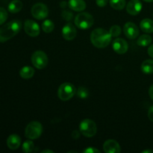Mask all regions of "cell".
<instances>
[{
	"mask_svg": "<svg viewBox=\"0 0 153 153\" xmlns=\"http://www.w3.org/2000/svg\"><path fill=\"white\" fill-rule=\"evenodd\" d=\"M68 5L74 11H83L86 8V3L84 0H69Z\"/></svg>",
	"mask_w": 153,
	"mask_h": 153,
	"instance_id": "2e32d148",
	"label": "cell"
},
{
	"mask_svg": "<svg viewBox=\"0 0 153 153\" xmlns=\"http://www.w3.org/2000/svg\"><path fill=\"white\" fill-rule=\"evenodd\" d=\"M84 153H100V150L94 147H88L83 151Z\"/></svg>",
	"mask_w": 153,
	"mask_h": 153,
	"instance_id": "f1b7e54d",
	"label": "cell"
},
{
	"mask_svg": "<svg viewBox=\"0 0 153 153\" xmlns=\"http://www.w3.org/2000/svg\"><path fill=\"white\" fill-rule=\"evenodd\" d=\"M75 25L80 29H88L91 28L94 22V19L92 15L86 12L79 13L75 18Z\"/></svg>",
	"mask_w": 153,
	"mask_h": 153,
	"instance_id": "3957f363",
	"label": "cell"
},
{
	"mask_svg": "<svg viewBox=\"0 0 153 153\" xmlns=\"http://www.w3.org/2000/svg\"><path fill=\"white\" fill-rule=\"evenodd\" d=\"M46 152H49V153H53L54 152L52 150H49V149H45V150L42 151V153H46Z\"/></svg>",
	"mask_w": 153,
	"mask_h": 153,
	"instance_id": "836d02e7",
	"label": "cell"
},
{
	"mask_svg": "<svg viewBox=\"0 0 153 153\" xmlns=\"http://www.w3.org/2000/svg\"><path fill=\"white\" fill-rule=\"evenodd\" d=\"M77 34V31L74 25L70 22L66 24L62 28V35L65 40H73L75 39Z\"/></svg>",
	"mask_w": 153,
	"mask_h": 153,
	"instance_id": "7c38bea8",
	"label": "cell"
},
{
	"mask_svg": "<svg viewBox=\"0 0 153 153\" xmlns=\"http://www.w3.org/2000/svg\"><path fill=\"white\" fill-rule=\"evenodd\" d=\"M22 7H23V4H22V1L19 0H13L9 3L7 7H8L9 12L12 13H16L20 11Z\"/></svg>",
	"mask_w": 153,
	"mask_h": 153,
	"instance_id": "ac0fdd59",
	"label": "cell"
},
{
	"mask_svg": "<svg viewBox=\"0 0 153 153\" xmlns=\"http://www.w3.org/2000/svg\"><path fill=\"white\" fill-rule=\"evenodd\" d=\"M126 4V0H110L111 7L114 10H123L125 7Z\"/></svg>",
	"mask_w": 153,
	"mask_h": 153,
	"instance_id": "603a6c76",
	"label": "cell"
},
{
	"mask_svg": "<svg viewBox=\"0 0 153 153\" xmlns=\"http://www.w3.org/2000/svg\"><path fill=\"white\" fill-rule=\"evenodd\" d=\"M109 33L111 34V37H118L120 34H121V28L119 25H113L110 28V30H109Z\"/></svg>",
	"mask_w": 153,
	"mask_h": 153,
	"instance_id": "484cf974",
	"label": "cell"
},
{
	"mask_svg": "<svg viewBox=\"0 0 153 153\" xmlns=\"http://www.w3.org/2000/svg\"><path fill=\"white\" fill-rule=\"evenodd\" d=\"M34 149V144L31 140H26L22 144V151L25 153L32 152Z\"/></svg>",
	"mask_w": 153,
	"mask_h": 153,
	"instance_id": "cb8c5ba5",
	"label": "cell"
},
{
	"mask_svg": "<svg viewBox=\"0 0 153 153\" xmlns=\"http://www.w3.org/2000/svg\"><path fill=\"white\" fill-rule=\"evenodd\" d=\"M148 54L151 58H153V44L148 48Z\"/></svg>",
	"mask_w": 153,
	"mask_h": 153,
	"instance_id": "1f68e13d",
	"label": "cell"
},
{
	"mask_svg": "<svg viewBox=\"0 0 153 153\" xmlns=\"http://www.w3.org/2000/svg\"><path fill=\"white\" fill-rule=\"evenodd\" d=\"M62 16L66 20L70 21V19H72V18H73V13H70V11H67V10H64L62 13Z\"/></svg>",
	"mask_w": 153,
	"mask_h": 153,
	"instance_id": "83f0119b",
	"label": "cell"
},
{
	"mask_svg": "<svg viewBox=\"0 0 153 153\" xmlns=\"http://www.w3.org/2000/svg\"><path fill=\"white\" fill-rule=\"evenodd\" d=\"M103 149L106 153H119L120 152V146L117 141L113 139H110L104 143Z\"/></svg>",
	"mask_w": 153,
	"mask_h": 153,
	"instance_id": "5bb4252c",
	"label": "cell"
},
{
	"mask_svg": "<svg viewBox=\"0 0 153 153\" xmlns=\"http://www.w3.org/2000/svg\"><path fill=\"white\" fill-rule=\"evenodd\" d=\"M148 117L152 122H153V105L151 106L148 111Z\"/></svg>",
	"mask_w": 153,
	"mask_h": 153,
	"instance_id": "4dcf8cb0",
	"label": "cell"
},
{
	"mask_svg": "<svg viewBox=\"0 0 153 153\" xmlns=\"http://www.w3.org/2000/svg\"><path fill=\"white\" fill-rule=\"evenodd\" d=\"M142 153H153V150H149V149H146V150L142 151Z\"/></svg>",
	"mask_w": 153,
	"mask_h": 153,
	"instance_id": "e575fe53",
	"label": "cell"
},
{
	"mask_svg": "<svg viewBox=\"0 0 153 153\" xmlns=\"http://www.w3.org/2000/svg\"><path fill=\"white\" fill-rule=\"evenodd\" d=\"M77 96L80 99H86L89 96V91L85 87H79L77 90Z\"/></svg>",
	"mask_w": 153,
	"mask_h": 153,
	"instance_id": "d4e9b609",
	"label": "cell"
},
{
	"mask_svg": "<svg viewBox=\"0 0 153 153\" xmlns=\"http://www.w3.org/2000/svg\"><path fill=\"white\" fill-rule=\"evenodd\" d=\"M31 12L33 17L39 19V20L46 18L49 14V10H48L47 6L43 3L40 2L34 4L31 7Z\"/></svg>",
	"mask_w": 153,
	"mask_h": 153,
	"instance_id": "ba28073f",
	"label": "cell"
},
{
	"mask_svg": "<svg viewBox=\"0 0 153 153\" xmlns=\"http://www.w3.org/2000/svg\"><path fill=\"white\" fill-rule=\"evenodd\" d=\"M140 27L142 31L145 33L153 32V21L150 19H144L140 22Z\"/></svg>",
	"mask_w": 153,
	"mask_h": 153,
	"instance_id": "e0dca14e",
	"label": "cell"
},
{
	"mask_svg": "<svg viewBox=\"0 0 153 153\" xmlns=\"http://www.w3.org/2000/svg\"><path fill=\"white\" fill-rule=\"evenodd\" d=\"M34 74V70L33 67H29V66H25L23 67L19 71V75L21 78L24 79H29L33 77Z\"/></svg>",
	"mask_w": 153,
	"mask_h": 153,
	"instance_id": "d6986e66",
	"label": "cell"
},
{
	"mask_svg": "<svg viewBox=\"0 0 153 153\" xmlns=\"http://www.w3.org/2000/svg\"><path fill=\"white\" fill-rule=\"evenodd\" d=\"M149 97H150L151 100H152V101H153V85L150 87V88H149Z\"/></svg>",
	"mask_w": 153,
	"mask_h": 153,
	"instance_id": "d6a6232c",
	"label": "cell"
},
{
	"mask_svg": "<svg viewBox=\"0 0 153 153\" xmlns=\"http://www.w3.org/2000/svg\"><path fill=\"white\" fill-rule=\"evenodd\" d=\"M21 144V138L18 134H10L7 139V146L11 150H16Z\"/></svg>",
	"mask_w": 153,
	"mask_h": 153,
	"instance_id": "9a60e30c",
	"label": "cell"
},
{
	"mask_svg": "<svg viewBox=\"0 0 153 153\" xmlns=\"http://www.w3.org/2000/svg\"><path fill=\"white\" fill-rule=\"evenodd\" d=\"M123 31L128 39H135L139 35V29L137 25L131 22H128L124 25Z\"/></svg>",
	"mask_w": 153,
	"mask_h": 153,
	"instance_id": "30bf717a",
	"label": "cell"
},
{
	"mask_svg": "<svg viewBox=\"0 0 153 153\" xmlns=\"http://www.w3.org/2000/svg\"><path fill=\"white\" fill-rule=\"evenodd\" d=\"M43 132V126L40 122L32 121L27 125L25 130V137L30 140L37 139L41 135Z\"/></svg>",
	"mask_w": 153,
	"mask_h": 153,
	"instance_id": "5b68a950",
	"label": "cell"
},
{
	"mask_svg": "<svg viewBox=\"0 0 153 153\" xmlns=\"http://www.w3.org/2000/svg\"><path fill=\"white\" fill-rule=\"evenodd\" d=\"M146 2H153V0H144Z\"/></svg>",
	"mask_w": 153,
	"mask_h": 153,
	"instance_id": "d590c367",
	"label": "cell"
},
{
	"mask_svg": "<svg viewBox=\"0 0 153 153\" xmlns=\"http://www.w3.org/2000/svg\"><path fill=\"white\" fill-rule=\"evenodd\" d=\"M112 48L116 53L125 54L128 49V43L123 38H117L113 41Z\"/></svg>",
	"mask_w": 153,
	"mask_h": 153,
	"instance_id": "8fae6325",
	"label": "cell"
},
{
	"mask_svg": "<svg viewBox=\"0 0 153 153\" xmlns=\"http://www.w3.org/2000/svg\"><path fill=\"white\" fill-rule=\"evenodd\" d=\"M22 23L19 20H12L0 28V43H4L16 36L20 31Z\"/></svg>",
	"mask_w": 153,
	"mask_h": 153,
	"instance_id": "7a4b0ae2",
	"label": "cell"
},
{
	"mask_svg": "<svg viewBox=\"0 0 153 153\" xmlns=\"http://www.w3.org/2000/svg\"><path fill=\"white\" fill-rule=\"evenodd\" d=\"M7 19V12L4 7H0V25H2Z\"/></svg>",
	"mask_w": 153,
	"mask_h": 153,
	"instance_id": "4316f807",
	"label": "cell"
},
{
	"mask_svg": "<svg viewBox=\"0 0 153 153\" xmlns=\"http://www.w3.org/2000/svg\"><path fill=\"white\" fill-rule=\"evenodd\" d=\"M81 133L86 137H92L97 134V127L92 120L85 119L81 122L79 126Z\"/></svg>",
	"mask_w": 153,
	"mask_h": 153,
	"instance_id": "8992f818",
	"label": "cell"
},
{
	"mask_svg": "<svg viewBox=\"0 0 153 153\" xmlns=\"http://www.w3.org/2000/svg\"><path fill=\"white\" fill-rule=\"evenodd\" d=\"M108 1V0H96V3H97V5L100 7H105V6L107 4Z\"/></svg>",
	"mask_w": 153,
	"mask_h": 153,
	"instance_id": "f546056e",
	"label": "cell"
},
{
	"mask_svg": "<svg viewBox=\"0 0 153 153\" xmlns=\"http://www.w3.org/2000/svg\"><path fill=\"white\" fill-rule=\"evenodd\" d=\"M142 3L140 0H131L126 5V10L130 15L136 16L142 10Z\"/></svg>",
	"mask_w": 153,
	"mask_h": 153,
	"instance_id": "4fadbf2b",
	"label": "cell"
},
{
	"mask_svg": "<svg viewBox=\"0 0 153 153\" xmlns=\"http://www.w3.org/2000/svg\"><path fill=\"white\" fill-rule=\"evenodd\" d=\"M31 62L36 68L42 70L48 64L47 55L43 51H36L31 55Z\"/></svg>",
	"mask_w": 153,
	"mask_h": 153,
	"instance_id": "52a82bcc",
	"label": "cell"
},
{
	"mask_svg": "<svg viewBox=\"0 0 153 153\" xmlns=\"http://www.w3.org/2000/svg\"><path fill=\"white\" fill-rule=\"evenodd\" d=\"M24 30L25 33L30 37H37L40 34V26L37 22L33 20L28 19L24 23Z\"/></svg>",
	"mask_w": 153,
	"mask_h": 153,
	"instance_id": "9c48e42d",
	"label": "cell"
},
{
	"mask_svg": "<svg viewBox=\"0 0 153 153\" xmlns=\"http://www.w3.org/2000/svg\"><path fill=\"white\" fill-rule=\"evenodd\" d=\"M142 72L145 74H152L153 73V60L148 59L143 61L140 67Z\"/></svg>",
	"mask_w": 153,
	"mask_h": 153,
	"instance_id": "ffe728a7",
	"label": "cell"
},
{
	"mask_svg": "<svg viewBox=\"0 0 153 153\" xmlns=\"http://www.w3.org/2000/svg\"><path fill=\"white\" fill-rule=\"evenodd\" d=\"M111 35L107 30L98 28L91 32V41L95 47L103 49L110 44L111 42Z\"/></svg>",
	"mask_w": 153,
	"mask_h": 153,
	"instance_id": "6da1fadb",
	"label": "cell"
},
{
	"mask_svg": "<svg viewBox=\"0 0 153 153\" xmlns=\"http://www.w3.org/2000/svg\"><path fill=\"white\" fill-rule=\"evenodd\" d=\"M76 92L74 85L69 82H65L60 85L58 90V97L62 101H68L73 97Z\"/></svg>",
	"mask_w": 153,
	"mask_h": 153,
	"instance_id": "277c9868",
	"label": "cell"
},
{
	"mask_svg": "<svg viewBox=\"0 0 153 153\" xmlns=\"http://www.w3.org/2000/svg\"><path fill=\"white\" fill-rule=\"evenodd\" d=\"M152 41V38L149 34H143L140 36L137 40V43L139 46L141 47H146L151 44Z\"/></svg>",
	"mask_w": 153,
	"mask_h": 153,
	"instance_id": "44dd1931",
	"label": "cell"
},
{
	"mask_svg": "<svg viewBox=\"0 0 153 153\" xmlns=\"http://www.w3.org/2000/svg\"><path fill=\"white\" fill-rule=\"evenodd\" d=\"M41 28L45 33H51L54 30L55 25L53 22L50 19H46L43 22L41 25Z\"/></svg>",
	"mask_w": 153,
	"mask_h": 153,
	"instance_id": "7402d4cb",
	"label": "cell"
}]
</instances>
